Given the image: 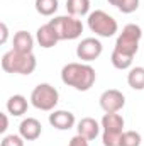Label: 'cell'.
Segmentation results:
<instances>
[{"instance_id":"6da1fadb","label":"cell","mask_w":144,"mask_h":146,"mask_svg":"<svg viewBox=\"0 0 144 146\" xmlns=\"http://www.w3.org/2000/svg\"><path fill=\"white\" fill-rule=\"evenodd\" d=\"M143 37V29L137 24L124 26L122 33L117 36L115 48L112 51V65L117 70H129L132 66V60L139 51V41Z\"/></svg>"},{"instance_id":"7a4b0ae2","label":"cell","mask_w":144,"mask_h":146,"mask_svg":"<svg viewBox=\"0 0 144 146\" xmlns=\"http://www.w3.org/2000/svg\"><path fill=\"white\" fill-rule=\"evenodd\" d=\"M61 80L78 92H88L97 80V73L88 63H68L61 70Z\"/></svg>"},{"instance_id":"3957f363","label":"cell","mask_w":144,"mask_h":146,"mask_svg":"<svg viewBox=\"0 0 144 146\" xmlns=\"http://www.w3.org/2000/svg\"><path fill=\"white\" fill-rule=\"evenodd\" d=\"M37 66V60L34 53H19L15 49L7 51L2 56V68L7 73L17 75H31Z\"/></svg>"},{"instance_id":"277c9868","label":"cell","mask_w":144,"mask_h":146,"mask_svg":"<svg viewBox=\"0 0 144 146\" xmlns=\"http://www.w3.org/2000/svg\"><path fill=\"white\" fill-rule=\"evenodd\" d=\"M100 126L104 129L102 133L104 146H120V138L124 134V117L117 112L104 114Z\"/></svg>"},{"instance_id":"5b68a950","label":"cell","mask_w":144,"mask_h":146,"mask_svg":"<svg viewBox=\"0 0 144 146\" xmlns=\"http://www.w3.org/2000/svg\"><path fill=\"white\" fill-rule=\"evenodd\" d=\"M88 29L92 33H95V36L98 37H112L115 36V33L119 31V24L117 21L107 14L105 10H93L88 14L87 19Z\"/></svg>"},{"instance_id":"8992f818","label":"cell","mask_w":144,"mask_h":146,"mask_svg":"<svg viewBox=\"0 0 144 146\" xmlns=\"http://www.w3.org/2000/svg\"><path fill=\"white\" fill-rule=\"evenodd\" d=\"M58 102H59V92L51 83H39L31 94V104L44 112H53Z\"/></svg>"},{"instance_id":"52a82bcc","label":"cell","mask_w":144,"mask_h":146,"mask_svg":"<svg viewBox=\"0 0 144 146\" xmlns=\"http://www.w3.org/2000/svg\"><path fill=\"white\" fill-rule=\"evenodd\" d=\"M49 24L54 27L59 41H73L78 39L83 33V24L78 17L73 15H58L49 21Z\"/></svg>"},{"instance_id":"ba28073f","label":"cell","mask_w":144,"mask_h":146,"mask_svg":"<svg viewBox=\"0 0 144 146\" xmlns=\"http://www.w3.org/2000/svg\"><path fill=\"white\" fill-rule=\"evenodd\" d=\"M102 51H104V46H102L100 39H97V37H85L76 46V56H78V60H81L85 63H90V61H95L97 58H100Z\"/></svg>"},{"instance_id":"9c48e42d","label":"cell","mask_w":144,"mask_h":146,"mask_svg":"<svg viewBox=\"0 0 144 146\" xmlns=\"http://www.w3.org/2000/svg\"><path fill=\"white\" fill-rule=\"evenodd\" d=\"M98 102H100V107H102V110L105 114L119 112V110L124 109V106H126V95L120 90H117V88H108V90H105L100 95Z\"/></svg>"},{"instance_id":"30bf717a","label":"cell","mask_w":144,"mask_h":146,"mask_svg":"<svg viewBox=\"0 0 144 146\" xmlns=\"http://www.w3.org/2000/svg\"><path fill=\"white\" fill-rule=\"evenodd\" d=\"M76 119L70 110H53L49 114V124L58 131H68L75 126Z\"/></svg>"},{"instance_id":"8fae6325","label":"cell","mask_w":144,"mask_h":146,"mask_svg":"<svg viewBox=\"0 0 144 146\" xmlns=\"http://www.w3.org/2000/svg\"><path fill=\"white\" fill-rule=\"evenodd\" d=\"M19 134L26 141H36L37 138L42 134V126L41 122L34 117H27L19 124Z\"/></svg>"},{"instance_id":"7c38bea8","label":"cell","mask_w":144,"mask_h":146,"mask_svg":"<svg viewBox=\"0 0 144 146\" xmlns=\"http://www.w3.org/2000/svg\"><path fill=\"white\" fill-rule=\"evenodd\" d=\"M36 41L39 42V46H41V48L49 49V48H54V46L58 44L59 37H58V34H56L54 27L48 22V24L41 26V27L36 31Z\"/></svg>"},{"instance_id":"4fadbf2b","label":"cell","mask_w":144,"mask_h":146,"mask_svg":"<svg viewBox=\"0 0 144 146\" xmlns=\"http://www.w3.org/2000/svg\"><path fill=\"white\" fill-rule=\"evenodd\" d=\"M100 124H98V121H95L93 117H83L81 121H78V124H76V131H78V134L80 136H83L85 139H88V141H93L98 134H100Z\"/></svg>"},{"instance_id":"5bb4252c","label":"cell","mask_w":144,"mask_h":146,"mask_svg":"<svg viewBox=\"0 0 144 146\" xmlns=\"http://www.w3.org/2000/svg\"><path fill=\"white\" fill-rule=\"evenodd\" d=\"M7 112L14 117H20L24 115L27 109H29V102L24 95H12L9 100H7Z\"/></svg>"},{"instance_id":"9a60e30c","label":"cell","mask_w":144,"mask_h":146,"mask_svg":"<svg viewBox=\"0 0 144 146\" xmlns=\"http://www.w3.org/2000/svg\"><path fill=\"white\" fill-rule=\"evenodd\" d=\"M34 37L27 31H17L14 36V49L19 53H32Z\"/></svg>"},{"instance_id":"2e32d148","label":"cell","mask_w":144,"mask_h":146,"mask_svg":"<svg viewBox=\"0 0 144 146\" xmlns=\"http://www.w3.org/2000/svg\"><path fill=\"white\" fill-rule=\"evenodd\" d=\"M66 10L73 17H83L90 14V0H66Z\"/></svg>"},{"instance_id":"e0dca14e","label":"cell","mask_w":144,"mask_h":146,"mask_svg":"<svg viewBox=\"0 0 144 146\" xmlns=\"http://www.w3.org/2000/svg\"><path fill=\"white\" fill-rule=\"evenodd\" d=\"M127 83L134 90H144V66H134L127 73Z\"/></svg>"},{"instance_id":"ac0fdd59","label":"cell","mask_w":144,"mask_h":146,"mask_svg":"<svg viewBox=\"0 0 144 146\" xmlns=\"http://www.w3.org/2000/svg\"><path fill=\"white\" fill-rule=\"evenodd\" d=\"M58 0H36L34 2V7H36L37 14L44 15V17H51L56 14L58 10Z\"/></svg>"},{"instance_id":"d6986e66","label":"cell","mask_w":144,"mask_h":146,"mask_svg":"<svg viewBox=\"0 0 144 146\" xmlns=\"http://www.w3.org/2000/svg\"><path fill=\"white\" fill-rule=\"evenodd\" d=\"M110 5L119 9L122 14H132L139 9V0H107Z\"/></svg>"},{"instance_id":"ffe728a7","label":"cell","mask_w":144,"mask_h":146,"mask_svg":"<svg viewBox=\"0 0 144 146\" xmlns=\"http://www.w3.org/2000/svg\"><path fill=\"white\" fill-rule=\"evenodd\" d=\"M143 138L137 131H124L120 138V146H141Z\"/></svg>"},{"instance_id":"44dd1931","label":"cell","mask_w":144,"mask_h":146,"mask_svg":"<svg viewBox=\"0 0 144 146\" xmlns=\"http://www.w3.org/2000/svg\"><path fill=\"white\" fill-rule=\"evenodd\" d=\"M24 138L20 134H7L2 138L0 146H24Z\"/></svg>"},{"instance_id":"7402d4cb","label":"cell","mask_w":144,"mask_h":146,"mask_svg":"<svg viewBox=\"0 0 144 146\" xmlns=\"http://www.w3.org/2000/svg\"><path fill=\"white\" fill-rule=\"evenodd\" d=\"M68 146H90V145H88V139H85L83 136L76 134V136H73L70 139V145Z\"/></svg>"},{"instance_id":"603a6c76","label":"cell","mask_w":144,"mask_h":146,"mask_svg":"<svg viewBox=\"0 0 144 146\" xmlns=\"http://www.w3.org/2000/svg\"><path fill=\"white\" fill-rule=\"evenodd\" d=\"M0 29H2V39H0V42H2V44H5V42H7V37H9L7 24H5V22H2V24H0Z\"/></svg>"},{"instance_id":"cb8c5ba5","label":"cell","mask_w":144,"mask_h":146,"mask_svg":"<svg viewBox=\"0 0 144 146\" xmlns=\"http://www.w3.org/2000/svg\"><path fill=\"white\" fill-rule=\"evenodd\" d=\"M0 117H2V127H0V133H5V131H7V127H9L7 114H5V112H0Z\"/></svg>"}]
</instances>
